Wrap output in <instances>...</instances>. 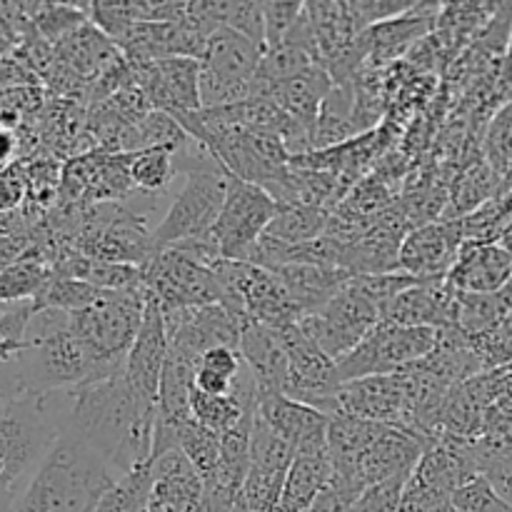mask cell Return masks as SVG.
I'll use <instances>...</instances> for the list:
<instances>
[{
    "mask_svg": "<svg viewBox=\"0 0 512 512\" xmlns=\"http://www.w3.org/2000/svg\"><path fill=\"white\" fill-rule=\"evenodd\" d=\"M63 430L98 450L123 478L150 463L155 440V403L140 398L125 375L70 390Z\"/></svg>",
    "mask_w": 512,
    "mask_h": 512,
    "instance_id": "obj_1",
    "label": "cell"
},
{
    "mask_svg": "<svg viewBox=\"0 0 512 512\" xmlns=\"http://www.w3.org/2000/svg\"><path fill=\"white\" fill-rule=\"evenodd\" d=\"M118 480L98 450L63 430L10 512H95Z\"/></svg>",
    "mask_w": 512,
    "mask_h": 512,
    "instance_id": "obj_2",
    "label": "cell"
},
{
    "mask_svg": "<svg viewBox=\"0 0 512 512\" xmlns=\"http://www.w3.org/2000/svg\"><path fill=\"white\" fill-rule=\"evenodd\" d=\"M68 393L20 395L0 413V505H13L60 438Z\"/></svg>",
    "mask_w": 512,
    "mask_h": 512,
    "instance_id": "obj_3",
    "label": "cell"
},
{
    "mask_svg": "<svg viewBox=\"0 0 512 512\" xmlns=\"http://www.w3.org/2000/svg\"><path fill=\"white\" fill-rule=\"evenodd\" d=\"M25 390L33 395L68 393L103 383L93 355L70 328V313L43 308L25 333V350L15 358Z\"/></svg>",
    "mask_w": 512,
    "mask_h": 512,
    "instance_id": "obj_4",
    "label": "cell"
},
{
    "mask_svg": "<svg viewBox=\"0 0 512 512\" xmlns=\"http://www.w3.org/2000/svg\"><path fill=\"white\" fill-rule=\"evenodd\" d=\"M175 158L185 183L170 203L168 213L155 225L153 240L158 250L210 238L228 193L230 173L198 140L178 150Z\"/></svg>",
    "mask_w": 512,
    "mask_h": 512,
    "instance_id": "obj_5",
    "label": "cell"
},
{
    "mask_svg": "<svg viewBox=\"0 0 512 512\" xmlns=\"http://www.w3.org/2000/svg\"><path fill=\"white\" fill-rule=\"evenodd\" d=\"M148 303V290H103L90 308L70 313V328L93 355L103 380L125 373L130 348L138 338Z\"/></svg>",
    "mask_w": 512,
    "mask_h": 512,
    "instance_id": "obj_6",
    "label": "cell"
},
{
    "mask_svg": "<svg viewBox=\"0 0 512 512\" xmlns=\"http://www.w3.org/2000/svg\"><path fill=\"white\" fill-rule=\"evenodd\" d=\"M438 345V330L405 328V325L380 323L353 353L338 360V373L343 383L373 375H395L410 365L428 358Z\"/></svg>",
    "mask_w": 512,
    "mask_h": 512,
    "instance_id": "obj_7",
    "label": "cell"
},
{
    "mask_svg": "<svg viewBox=\"0 0 512 512\" xmlns=\"http://www.w3.org/2000/svg\"><path fill=\"white\" fill-rule=\"evenodd\" d=\"M275 335L290 363L285 395L325 415L338 413V393L343 388L338 360L318 348V343L303 330L300 320L275 330Z\"/></svg>",
    "mask_w": 512,
    "mask_h": 512,
    "instance_id": "obj_8",
    "label": "cell"
},
{
    "mask_svg": "<svg viewBox=\"0 0 512 512\" xmlns=\"http://www.w3.org/2000/svg\"><path fill=\"white\" fill-rule=\"evenodd\" d=\"M143 285L163 310L205 308L220 303L213 265L200 263L180 248H163L143 265Z\"/></svg>",
    "mask_w": 512,
    "mask_h": 512,
    "instance_id": "obj_9",
    "label": "cell"
},
{
    "mask_svg": "<svg viewBox=\"0 0 512 512\" xmlns=\"http://www.w3.org/2000/svg\"><path fill=\"white\" fill-rule=\"evenodd\" d=\"M278 208L280 205L275 203L268 190L230 175L223 210L210 233L220 258L245 263L250 250L255 248V243L263 238L268 225L278 215Z\"/></svg>",
    "mask_w": 512,
    "mask_h": 512,
    "instance_id": "obj_10",
    "label": "cell"
},
{
    "mask_svg": "<svg viewBox=\"0 0 512 512\" xmlns=\"http://www.w3.org/2000/svg\"><path fill=\"white\" fill-rule=\"evenodd\" d=\"M380 323L383 310L353 283V278L320 313L300 320L305 333L333 360L353 353Z\"/></svg>",
    "mask_w": 512,
    "mask_h": 512,
    "instance_id": "obj_11",
    "label": "cell"
},
{
    "mask_svg": "<svg viewBox=\"0 0 512 512\" xmlns=\"http://www.w3.org/2000/svg\"><path fill=\"white\" fill-rule=\"evenodd\" d=\"M335 415H350L368 423L393 425L415 433V403L408 375H373V378L343 383Z\"/></svg>",
    "mask_w": 512,
    "mask_h": 512,
    "instance_id": "obj_12",
    "label": "cell"
},
{
    "mask_svg": "<svg viewBox=\"0 0 512 512\" xmlns=\"http://www.w3.org/2000/svg\"><path fill=\"white\" fill-rule=\"evenodd\" d=\"M295 460V448L280 438L260 415H255L250 440V470L243 485V500L250 512H278L285 478Z\"/></svg>",
    "mask_w": 512,
    "mask_h": 512,
    "instance_id": "obj_13",
    "label": "cell"
},
{
    "mask_svg": "<svg viewBox=\"0 0 512 512\" xmlns=\"http://www.w3.org/2000/svg\"><path fill=\"white\" fill-rule=\"evenodd\" d=\"M135 85L145 93L153 110L168 115L198 113L200 105V60L168 58L133 65Z\"/></svg>",
    "mask_w": 512,
    "mask_h": 512,
    "instance_id": "obj_14",
    "label": "cell"
},
{
    "mask_svg": "<svg viewBox=\"0 0 512 512\" xmlns=\"http://www.w3.org/2000/svg\"><path fill=\"white\" fill-rule=\"evenodd\" d=\"M463 243L465 233L460 218L435 220L408 230L400 245V273L420 280L445 278L453 270Z\"/></svg>",
    "mask_w": 512,
    "mask_h": 512,
    "instance_id": "obj_15",
    "label": "cell"
},
{
    "mask_svg": "<svg viewBox=\"0 0 512 512\" xmlns=\"http://www.w3.org/2000/svg\"><path fill=\"white\" fill-rule=\"evenodd\" d=\"M460 293L448 283V278L420 280L413 288L403 290L390 300L383 310L385 323L405 325V328L445 330L458 325Z\"/></svg>",
    "mask_w": 512,
    "mask_h": 512,
    "instance_id": "obj_16",
    "label": "cell"
},
{
    "mask_svg": "<svg viewBox=\"0 0 512 512\" xmlns=\"http://www.w3.org/2000/svg\"><path fill=\"white\" fill-rule=\"evenodd\" d=\"M168 328H165V313L163 305L158 303L155 295L148 293V303H145L143 323H140L138 338H135L133 348H130L128 363H125V380L130 388L145 398L148 403L158 400L160 378H163L165 360H168Z\"/></svg>",
    "mask_w": 512,
    "mask_h": 512,
    "instance_id": "obj_17",
    "label": "cell"
},
{
    "mask_svg": "<svg viewBox=\"0 0 512 512\" xmlns=\"http://www.w3.org/2000/svg\"><path fill=\"white\" fill-rule=\"evenodd\" d=\"M443 5L445 3H413L408 13L365 30L360 40L368 53V65H375V68L388 65L423 43L425 35L438 25Z\"/></svg>",
    "mask_w": 512,
    "mask_h": 512,
    "instance_id": "obj_18",
    "label": "cell"
},
{
    "mask_svg": "<svg viewBox=\"0 0 512 512\" xmlns=\"http://www.w3.org/2000/svg\"><path fill=\"white\" fill-rule=\"evenodd\" d=\"M153 468V500L158 512H203V478L180 448L150 460Z\"/></svg>",
    "mask_w": 512,
    "mask_h": 512,
    "instance_id": "obj_19",
    "label": "cell"
},
{
    "mask_svg": "<svg viewBox=\"0 0 512 512\" xmlns=\"http://www.w3.org/2000/svg\"><path fill=\"white\" fill-rule=\"evenodd\" d=\"M445 278L458 293H498L512 283V255L498 243L465 240Z\"/></svg>",
    "mask_w": 512,
    "mask_h": 512,
    "instance_id": "obj_20",
    "label": "cell"
},
{
    "mask_svg": "<svg viewBox=\"0 0 512 512\" xmlns=\"http://www.w3.org/2000/svg\"><path fill=\"white\" fill-rule=\"evenodd\" d=\"M258 415L295 450L328 448L330 415L298 403L288 395H263L258 398Z\"/></svg>",
    "mask_w": 512,
    "mask_h": 512,
    "instance_id": "obj_21",
    "label": "cell"
},
{
    "mask_svg": "<svg viewBox=\"0 0 512 512\" xmlns=\"http://www.w3.org/2000/svg\"><path fill=\"white\" fill-rule=\"evenodd\" d=\"M238 350L243 363L248 365L250 375H253L255 385H258V398H263V395H285L290 363L275 330L248 320L240 330Z\"/></svg>",
    "mask_w": 512,
    "mask_h": 512,
    "instance_id": "obj_22",
    "label": "cell"
},
{
    "mask_svg": "<svg viewBox=\"0 0 512 512\" xmlns=\"http://www.w3.org/2000/svg\"><path fill=\"white\" fill-rule=\"evenodd\" d=\"M263 53L265 50L258 43L240 35L238 30L218 28L205 43L200 65L208 73L218 75V78L253 88L255 75H258L260 63H263Z\"/></svg>",
    "mask_w": 512,
    "mask_h": 512,
    "instance_id": "obj_23",
    "label": "cell"
},
{
    "mask_svg": "<svg viewBox=\"0 0 512 512\" xmlns=\"http://www.w3.org/2000/svg\"><path fill=\"white\" fill-rule=\"evenodd\" d=\"M273 273L278 275L285 293L293 300L300 320L320 313L353 278L348 270L325 268V265H285Z\"/></svg>",
    "mask_w": 512,
    "mask_h": 512,
    "instance_id": "obj_24",
    "label": "cell"
},
{
    "mask_svg": "<svg viewBox=\"0 0 512 512\" xmlns=\"http://www.w3.org/2000/svg\"><path fill=\"white\" fill-rule=\"evenodd\" d=\"M330 483H333V463L328 448L295 450L278 512H310Z\"/></svg>",
    "mask_w": 512,
    "mask_h": 512,
    "instance_id": "obj_25",
    "label": "cell"
},
{
    "mask_svg": "<svg viewBox=\"0 0 512 512\" xmlns=\"http://www.w3.org/2000/svg\"><path fill=\"white\" fill-rule=\"evenodd\" d=\"M55 50H58L60 63L73 73L83 75V78H90V75L98 78L103 70H108L123 55L118 45L108 35L100 33L90 20L70 35H65L63 40H58Z\"/></svg>",
    "mask_w": 512,
    "mask_h": 512,
    "instance_id": "obj_26",
    "label": "cell"
},
{
    "mask_svg": "<svg viewBox=\"0 0 512 512\" xmlns=\"http://www.w3.org/2000/svg\"><path fill=\"white\" fill-rule=\"evenodd\" d=\"M358 100H355V83L333 85L328 98L318 110L313 130V150L333 148V145L348 143L358 138Z\"/></svg>",
    "mask_w": 512,
    "mask_h": 512,
    "instance_id": "obj_27",
    "label": "cell"
},
{
    "mask_svg": "<svg viewBox=\"0 0 512 512\" xmlns=\"http://www.w3.org/2000/svg\"><path fill=\"white\" fill-rule=\"evenodd\" d=\"M53 265L40 245H35L23 260H18L10 268L0 270V305L25 303V300H38L40 293L48 288L53 280Z\"/></svg>",
    "mask_w": 512,
    "mask_h": 512,
    "instance_id": "obj_28",
    "label": "cell"
},
{
    "mask_svg": "<svg viewBox=\"0 0 512 512\" xmlns=\"http://www.w3.org/2000/svg\"><path fill=\"white\" fill-rule=\"evenodd\" d=\"M512 313V288L498 293H460L458 298V328L468 338L488 335Z\"/></svg>",
    "mask_w": 512,
    "mask_h": 512,
    "instance_id": "obj_29",
    "label": "cell"
},
{
    "mask_svg": "<svg viewBox=\"0 0 512 512\" xmlns=\"http://www.w3.org/2000/svg\"><path fill=\"white\" fill-rule=\"evenodd\" d=\"M333 213L315 205H280L265 235L285 245H303L328 233Z\"/></svg>",
    "mask_w": 512,
    "mask_h": 512,
    "instance_id": "obj_30",
    "label": "cell"
},
{
    "mask_svg": "<svg viewBox=\"0 0 512 512\" xmlns=\"http://www.w3.org/2000/svg\"><path fill=\"white\" fill-rule=\"evenodd\" d=\"M178 150L160 145V148H145L130 153V180L138 193H165L178 178Z\"/></svg>",
    "mask_w": 512,
    "mask_h": 512,
    "instance_id": "obj_31",
    "label": "cell"
},
{
    "mask_svg": "<svg viewBox=\"0 0 512 512\" xmlns=\"http://www.w3.org/2000/svg\"><path fill=\"white\" fill-rule=\"evenodd\" d=\"M150 500H153V468L145 463L125 473L103 495L95 512H148Z\"/></svg>",
    "mask_w": 512,
    "mask_h": 512,
    "instance_id": "obj_32",
    "label": "cell"
},
{
    "mask_svg": "<svg viewBox=\"0 0 512 512\" xmlns=\"http://www.w3.org/2000/svg\"><path fill=\"white\" fill-rule=\"evenodd\" d=\"M485 160L503 180V195L512 190V103L503 105L490 120L485 135ZM500 195V198H503Z\"/></svg>",
    "mask_w": 512,
    "mask_h": 512,
    "instance_id": "obj_33",
    "label": "cell"
},
{
    "mask_svg": "<svg viewBox=\"0 0 512 512\" xmlns=\"http://www.w3.org/2000/svg\"><path fill=\"white\" fill-rule=\"evenodd\" d=\"M100 293H103V290L95 288V285L90 283H83V280L53 275V280H50L48 288L40 293L35 305H38V310L53 308L63 310V313H80V310L90 308V305L100 298Z\"/></svg>",
    "mask_w": 512,
    "mask_h": 512,
    "instance_id": "obj_34",
    "label": "cell"
},
{
    "mask_svg": "<svg viewBox=\"0 0 512 512\" xmlns=\"http://www.w3.org/2000/svg\"><path fill=\"white\" fill-rule=\"evenodd\" d=\"M178 448L183 450L185 458L193 463V468L198 470V475L203 478V483L208 478H213V473L218 470L220 463V435L213 430L203 428L200 423L190 420L188 425L180 433Z\"/></svg>",
    "mask_w": 512,
    "mask_h": 512,
    "instance_id": "obj_35",
    "label": "cell"
},
{
    "mask_svg": "<svg viewBox=\"0 0 512 512\" xmlns=\"http://www.w3.org/2000/svg\"><path fill=\"white\" fill-rule=\"evenodd\" d=\"M455 512H512V508L493 490V485L478 475L470 483H465L453 495Z\"/></svg>",
    "mask_w": 512,
    "mask_h": 512,
    "instance_id": "obj_36",
    "label": "cell"
},
{
    "mask_svg": "<svg viewBox=\"0 0 512 512\" xmlns=\"http://www.w3.org/2000/svg\"><path fill=\"white\" fill-rule=\"evenodd\" d=\"M223 28L238 30L265 50L263 3H228L223 0Z\"/></svg>",
    "mask_w": 512,
    "mask_h": 512,
    "instance_id": "obj_37",
    "label": "cell"
},
{
    "mask_svg": "<svg viewBox=\"0 0 512 512\" xmlns=\"http://www.w3.org/2000/svg\"><path fill=\"white\" fill-rule=\"evenodd\" d=\"M303 10H305V3H298V0H285V3H263L265 50L283 43V38L290 33V28L298 23Z\"/></svg>",
    "mask_w": 512,
    "mask_h": 512,
    "instance_id": "obj_38",
    "label": "cell"
},
{
    "mask_svg": "<svg viewBox=\"0 0 512 512\" xmlns=\"http://www.w3.org/2000/svg\"><path fill=\"white\" fill-rule=\"evenodd\" d=\"M408 480L410 478H393L365 488L355 503V512H400Z\"/></svg>",
    "mask_w": 512,
    "mask_h": 512,
    "instance_id": "obj_39",
    "label": "cell"
},
{
    "mask_svg": "<svg viewBox=\"0 0 512 512\" xmlns=\"http://www.w3.org/2000/svg\"><path fill=\"white\" fill-rule=\"evenodd\" d=\"M30 190L28 170L20 163L10 165V168L0 170V213H10L18 210L20 203L25 200Z\"/></svg>",
    "mask_w": 512,
    "mask_h": 512,
    "instance_id": "obj_40",
    "label": "cell"
},
{
    "mask_svg": "<svg viewBox=\"0 0 512 512\" xmlns=\"http://www.w3.org/2000/svg\"><path fill=\"white\" fill-rule=\"evenodd\" d=\"M480 475L493 485L495 493L512 508V448L495 453L480 465Z\"/></svg>",
    "mask_w": 512,
    "mask_h": 512,
    "instance_id": "obj_41",
    "label": "cell"
},
{
    "mask_svg": "<svg viewBox=\"0 0 512 512\" xmlns=\"http://www.w3.org/2000/svg\"><path fill=\"white\" fill-rule=\"evenodd\" d=\"M198 368L210 370V373L235 380L240 373H243L245 363H243V358H240V350L225 348V345H220V348H210L208 353L200 358Z\"/></svg>",
    "mask_w": 512,
    "mask_h": 512,
    "instance_id": "obj_42",
    "label": "cell"
},
{
    "mask_svg": "<svg viewBox=\"0 0 512 512\" xmlns=\"http://www.w3.org/2000/svg\"><path fill=\"white\" fill-rule=\"evenodd\" d=\"M358 498L360 495L353 493V490L330 483L328 490L315 500V505L310 508V512H355V503H358Z\"/></svg>",
    "mask_w": 512,
    "mask_h": 512,
    "instance_id": "obj_43",
    "label": "cell"
},
{
    "mask_svg": "<svg viewBox=\"0 0 512 512\" xmlns=\"http://www.w3.org/2000/svg\"><path fill=\"white\" fill-rule=\"evenodd\" d=\"M35 245H38V240H35L33 233L5 235V238H0V270L10 268V265H15L18 260H23Z\"/></svg>",
    "mask_w": 512,
    "mask_h": 512,
    "instance_id": "obj_44",
    "label": "cell"
},
{
    "mask_svg": "<svg viewBox=\"0 0 512 512\" xmlns=\"http://www.w3.org/2000/svg\"><path fill=\"white\" fill-rule=\"evenodd\" d=\"M25 393H28V390H25L23 378H20L18 363L13 360V363L0 365V413Z\"/></svg>",
    "mask_w": 512,
    "mask_h": 512,
    "instance_id": "obj_45",
    "label": "cell"
},
{
    "mask_svg": "<svg viewBox=\"0 0 512 512\" xmlns=\"http://www.w3.org/2000/svg\"><path fill=\"white\" fill-rule=\"evenodd\" d=\"M193 385L200 390V393L218 395V398L233 395V390H235V380L223 378V375H215V373H210V370H203V368H198V373H195Z\"/></svg>",
    "mask_w": 512,
    "mask_h": 512,
    "instance_id": "obj_46",
    "label": "cell"
},
{
    "mask_svg": "<svg viewBox=\"0 0 512 512\" xmlns=\"http://www.w3.org/2000/svg\"><path fill=\"white\" fill-rule=\"evenodd\" d=\"M18 148H20V140L18 135H15V130L3 128V125H0V170L15 165Z\"/></svg>",
    "mask_w": 512,
    "mask_h": 512,
    "instance_id": "obj_47",
    "label": "cell"
},
{
    "mask_svg": "<svg viewBox=\"0 0 512 512\" xmlns=\"http://www.w3.org/2000/svg\"><path fill=\"white\" fill-rule=\"evenodd\" d=\"M23 350H25V343H8V340H0V365L13 363Z\"/></svg>",
    "mask_w": 512,
    "mask_h": 512,
    "instance_id": "obj_48",
    "label": "cell"
},
{
    "mask_svg": "<svg viewBox=\"0 0 512 512\" xmlns=\"http://www.w3.org/2000/svg\"><path fill=\"white\" fill-rule=\"evenodd\" d=\"M148 512H158V510H148Z\"/></svg>",
    "mask_w": 512,
    "mask_h": 512,
    "instance_id": "obj_49",
    "label": "cell"
},
{
    "mask_svg": "<svg viewBox=\"0 0 512 512\" xmlns=\"http://www.w3.org/2000/svg\"><path fill=\"white\" fill-rule=\"evenodd\" d=\"M0 308H3V305H0Z\"/></svg>",
    "mask_w": 512,
    "mask_h": 512,
    "instance_id": "obj_50",
    "label": "cell"
}]
</instances>
